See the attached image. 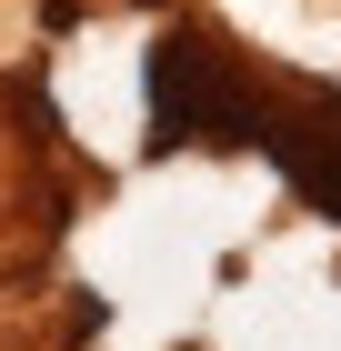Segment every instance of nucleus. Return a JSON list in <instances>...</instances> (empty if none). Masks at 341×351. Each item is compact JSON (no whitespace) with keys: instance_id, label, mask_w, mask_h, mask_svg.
Here are the masks:
<instances>
[{"instance_id":"1","label":"nucleus","mask_w":341,"mask_h":351,"mask_svg":"<svg viewBox=\"0 0 341 351\" xmlns=\"http://www.w3.org/2000/svg\"><path fill=\"white\" fill-rule=\"evenodd\" d=\"M151 121H161V141H261L251 90L221 71V51L201 30H171L151 51Z\"/></svg>"},{"instance_id":"2","label":"nucleus","mask_w":341,"mask_h":351,"mask_svg":"<svg viewBox=\"0 0 341 351\" xmlns=\"http://www.w3.org/2000/svg\"><path fill=\"white\" fill-rule=\"evenodd\" d=\"M261 141L281 151L291 181H301L321 211L341 221V101H331V110H301V121H261Z\"/></svg>"}]
</instances>
